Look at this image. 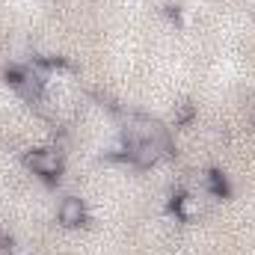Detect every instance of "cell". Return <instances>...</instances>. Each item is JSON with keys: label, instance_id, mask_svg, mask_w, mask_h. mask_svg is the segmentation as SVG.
<instances>
[{"label": "cell", "instance_id": "cell-4", "mask_svg": "<svg viewBox=\"0 0 255 255\" xmlns=\"http://www.w3.org/2000/svg\"><path fill=\"white\" fill-rule=\"evenodd\" d=\"M202 211H205V202L199 199V193H181V196L175 199V217L184 220V223L202 217Z\"/></svg>", "mask_w": 255, "mask_h": 255}, {"label": "cell", "instance_id": "cell-7", "mask_svg": "<svg viewBox=\"0 0 255 255\" xmlns=\"http://www.w3.org/2000/svg\"><path fill=\"white\" fill-rule=\"evenodd\" d=\"M247 6H250V9L255 12V0H247Z\"/></svg>", "mask_w": 255, "mask_h": 255}, {"label": "cell", "instance_id": "cell-3", "mask_svg": "<svg viewBox=\"0 0 255 255\" xmlns=\"http://www.w3.org/2000/svg\"><path fill=\"white\" fill-rule=\"evenodd\" d=\"M60 223H63L65 229H77V226L86 223V208H83L80 199H74V196L63 199V205H60Z\"/></svg>", "mask_w": 255, "mask_h": 255}, {"label": "cell", "instance_id": "cell-1", "mask_svg": "<svg viewBox=\"0 0 255 255\" xmlns=\"http://www.w3.org/2000/svg\"><path fill=\"white\" fill-rule=\"evenodd\" d=\"M125 154L130 163L136 166H154L163 154H166V142L160 136H151V139H133L125 145Z\"/></svg>", "mask_w": 255, "mask_h": 255}, {"label": "cell", "instance_id": "cell-5", "mask_svg": "<svg viewBox=\"0 0 255 255\" xmlns=\"http://www.w3.org/2000/svg\"><path fill=\"white\" fill-rule=\"evenodd\" d=\"M202 181H205V187H208V190L217 193V196H223V193H226V178H223L220 172H205V178H202Z\"/></svg>", "mask_w": 255, "mask_h": 255}, {"label": "cell", "instance_id": "cell-6", "mask_svg": "<svg viewBox=\"0 0 255 255\" xmlns=\"http://www.w3.org/2000/svg\"><path fill=\"white\" fill-rule=\"evenodd\" d=\"M190 119H193V104H187V101H184V104H178L175 122H178V125H184V122H190Z\"/></svg>", "mask_w": 255, "mask_h": 255}, {"label": "cell", "instance_id": "cell-2", "mask_svg": "<svg viewBox=\"0 0 255 255\" xmlns=\"http://www.w3.org/2000/svg\"><path fill=\"white\" fill-rule=\"evenodd\" d=\"M27 166L42 178H60L63 175V154L57 148H36L27 154Z\"/></svg>", "mask_w": 255, "mask_h": 255}]
</instances>
